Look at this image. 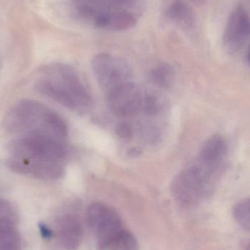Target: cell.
<instances>
[{
	"instance_id": "20",
	"label": "cell",
	"mask_w": 250,
	"mask_h": 250,
	"mask_svg": "<svg viewBox=\"0 0 250 250\" xmlns=\"http://www.w3.org/2000/svg\"><path fill=\"white\" fill-rule=\"evenodd\" d=\"M243 250H250V239L246 241L243 245Z\"/></svg>"
},
{
	"instance_id": "3",
	"label": "cell",
	"mask_w": 250,
	"mask_h": 250,
	"mask_svg": "<svg viewBox=\"0 0 250 250\" xmlns=\"http://www.w3.org/2000/svg\"><path fill=\"white\" fill-rule=\"evenodd\" d=\"M48 73V78L35 85L38 92L73 111H82L91 106L90 91L73 67L56 64Z\"/></svg>"
},
{
	"instance_id": "2",
	"label": "cell",
	"mask_w": 250,
	"mask_h": 250,
	"mask_svg": "<svg viewBox=\"0 0 250 250\" xmlns=\"http://www.w3.org/2000/svg\"><path fill=\"white\" fill-rule=\"evenodd\" d=\"M87 223L96 240L98 250H139L136 238L125 226L119 213L102 202L91 204Z\"/></svg>"
},
{
	"instance_id": "18",
	"label": "cell",
	"mask_w": 250,
	"mask_h": 250,
	"mask_svg": "<svg viewBox=\"0 0 250 250\" xmlns=\"http://www.w3.org/2000/svg\"><path fill=\"white\" fill-rule=\"evenodd\" d=\"M116 4L119 6H129L133 3L134 0H112Z\"/></svg>"
},
{
	"instance_id": "9",
	"label": "cell",
	"mask_w": 250,
	"mask_h": 250,
	"mask_svg": "<svg viewBox=\"0 0 250 250\" xmlns=\"http://www.w3.org/2000/svg\"><path fill=\"white\" fill-rule=\"evenodd\" d=\"M6 165L12 171L41 180H57L64 173L63 165L60 163L35 161L11 157L7 160Z\"/></svg>"
},
{
	"instance_id": "6",
	"label": "cell",
	"mask_w": 250,
	"mask_h": 250,
	"mask_svg": "<svg viewBox=\"0 0 250 250\" xmlns=\"http://www.w3.org/2000/svg\"><path fill=\"white\" fill-rule=\"evenodd\" d=\"M92 68L96 80L106 92L132 81L130 66L123 59L108 53H99L92 59Z\"/></svg>"
},
{
	"instance_id": "19",
	"label": "cell",
	"mask_w": 250,
	"mask_h": 250,
	"mask_svg": "<svg viewBox=\"0 0 250 250\" xmlns=\"http://www.w3.org/2000/svg\"><path fill=\"white\" fill-rule=\"evenodd\" d=\"M191 2L193 3L195 5H202V4H205L208 0H189Z\"/></svg>"
},
{
	"instance_id": "8",
	"label": "cell",
	"mask_w": 250,
	"mask_h": 250,
	"mask_svg": "<svg viewBox=\"0 0 250 250\" xmlns=\"http://www.w3.org/2000/svg\"><path fill=\"white\" fill-rule=\"evenodd\" d=\"M250 39V16L243 6H237L229 16L223 33V44L230 52L240 50Z\"/></svg>"
},
{
	"instance_id": "7",
	"label": "cell",
	"mask_w": 250,
	"mask_h": 250,
	"mask_svg": "<svg viewBox=\"0 0 250 250\" xmlns=\"http://www.w3.org/2000/svg\"><path fill=\"white\" fill-rule=\"evenodd\" d=\"M146 94L133 82H128L107 92L108 108L118 117L143 114Z\"/></svg>"
},
{
	"instance_id": "13",
	"label": "cell",
	"mask_w": 250,
	"mask_h": 250,
	"mask_svg": "<svg viewBox=\"0 0 250 250\" xmlns=\"http://www.w3.org/2000/svg\"><path fill=\"white\" fill-rule=\"evenodd\" d=\"M167 16L182 29H192L196 23L193 10L184 0L173 1L167 8Z\"/></svg>"
},
{
	"instance_id": "21",
	"label": "cell",
	"mask_w": 250,
	"mask_h": 250,
	"mask_svg": "<svg viewBox=\"0 0 250 250\" xmlns=\"http://www.w3.org/2000/svg\"><path fill=\"white\" fill-rule=\"evenodd\" d=\"M248 61H249L250 62V48L249 49V51H248Z\"/></svg>"
},
{
	"instance_id": "12",
	"label": "cell",
	"mask_w": 250,
	"mask_h": 250,
	"mask_svg": "<svg viewBox=\"0 0 250 250\" xmlns=\"http://www.w3.org/2000/svg\"><path fill=\"white\" fill-rule=\"evenodd\" d=\"M227 153L228 144L226 138L221 135H212L203 144L197 161L220 176Z\"/></svg>"
},
{
	"instance_id": "5",
	"label": "cell",
	"mask_w": 250,
	"mask_h": 250,
	"mask_svg": "<svg viewBox=\"0 0 250 250\" xmlns=\"http://www.w3.org/2000/svg\"><path fill=\"white\" fill-rule=\"evenodd\" d=\"M12 157L62 164L67 157L64 141L40 133H29L9 146Z\"/></svg>"
},
{
	"instance_id": "15",
	"label": "cell",
	"mask_w": 250,
	"mask_h": 250,
	"mask_svg": "<svg viewBox=\"0 0 250 250\" xmlns=\"http://www.w3.org/2000/svg\"><path fill=\"white\" fill-rule=\"evenodd\" d=\"M137 24L135 16L125 10H117L108 13L107 28L115 31H124L132 29Z\"/></svg>"
},
{
	"instance_id": "16",
	"label": "cell",
	"mask_w": 250,
	"mask_h": 250,
	"mask_svg": "<svg viewBox=\"0 0 250 250\" xmlns=\"http://www.w3.org/2000/svg\"><path fill=\"white\" fill-rule=\"evenodd\" d=\"M233 216L236 223L250 233V197L241 200L234 206Z\"/></svg>"
},
{
	"instance_id": "10",
	"label": "cell",
	"mask_w": 250,
	"mask_h": 250,
	"mask_svg": "<svg viewBox=\"0 0 250 250\" xmlns=\"http://www.w3.org/2000/svg\"><path fill=\"white\" fill-rule=\"evenodd\" d=\"M52 233L53 237L66 250L78 249L83 241V226L79 218L73 214H64L58 217Z\"/></svg>"
},
{
	"instance_id": "11",
	"label": "cell",
	"mask_w": 250,
	"mask_h": 250,
	"mask_svg": "<svg viewBox=\"0 0 250 250\" xmlns=\"http://www.w3.org/2000/svg\"><path fill=\"white\" fill-rule=\"evenodd\" d=\"M0 250H21L16 211L2 198H0Z\"/></svg>"
},
{
	"instance_id": "14",
	"label": "cell",
	"mask_w": 250,
	"mask_h": 250,
	"mask_svg": "<svg viewBox=\"0 0 250 250\" xmlns=\"http://www.w3.org/2000/svg\"><path fill=\"white\" fill-rule=\"evenodd\" d=\"M150 79L155 86L162 89H167L174 82V70L170 64L166 63L160 64L151 70Z\"/></svg>"
},
{
	"instance_id": "1",
	"label": "cell",
	"mask_w": 250,
	"mask_h": 250,
	"mask_svg": "<svg viewBox=\"0 0 250 250\" xmlns=\"http://www.w3.org/2000/svg\"><path fill=\"white\" fill-rule=\"evenodd\" d=\"M3 126L11 133H40L64 141L68 134L65 122L56 111L31 100L16 104L4 117Z\"/></svg>"
},
{
	"instance_id": "4",
	"label": "cell",
	"mask_w": 250,
	"mask_h": 250,
	"mask_svg": "<svg viewBox=\"0 0 250 250\" xmlns=\"http://www.w3.org/2000/svg\"><path fill=\"white\" fill-rule=\"evenodd\" d=\"M219 176L196 160L173 179L172 195L182 207H196L214 192Z\"/></svg>"
},
{
	"instance_id": "17",
	"label": "cell",
	"mask_w": 250,
	"mask_h": 250,
	"mask_svg": "<svg viewBox=\"0 0 250 250\" xmlns=\"http://www.w3.org/2000/svg\"><path fill=\"white\" fill-rule=\"evenodd\" d=\"M116 132L117 135L123 139H129L132 138L134 133L133 127L132 125L128 123H121L117 125V129H116Z\"/></svg>"
}]
</instances>
